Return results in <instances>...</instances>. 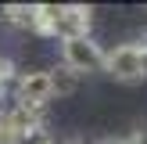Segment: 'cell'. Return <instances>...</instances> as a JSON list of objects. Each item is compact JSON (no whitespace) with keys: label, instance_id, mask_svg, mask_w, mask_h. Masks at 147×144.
Instances as JSON below:
<instances>
[{"label":"cell","instance_id":"cell-1","mask_svg":"<svg viewBox=\"0 0 147 144\" xmlns=\"http://www.w3.org/2000/svg\"><path fill=\"white\" fill-rule=\"evenodd\" d=\"M90 7L79 4H36L32 7V29L43 36L72 40V36H90Z\"/></svg>","mask_w":147,"mask_h":144},{"label":"cell","instance_id":"cell-2","mask_svg":"<svg viewBox=\"0 0 147 144\" xmlns=\"http://www.w3.org/2000/svg\"><path fill=\"white\" fill-rule=\"evenodd\" d=\"M104 72L111 79H119V83H140V79H147V40L119 43L115 50H108Z\"/></svg>","mask_w":147,"mask_h":144},{"label":"cell","instance_id":"cell-3","mask_svg":"<svg viewBox=\"0 0 147 144\" xmlns=\"http://www.w3.org/2000/svg\"><path fill=\"white\" fill-rule=\"evenodd\" d=\"M104 58H108V50L100 47L93 36H72V40H61V65L72 69L76 76L104 72Z\"/></svg>","mask_w":147,"mask_h":144},{"label":"cell","instance_id":"cell-4","mask_svg":"<svg viewBox=\"0 0 147 144\" xmlns=\"http://www.w3.org/2000/svg\"><path fill=\"white\" fill-rule=\"evenodd\" d=\"M54 97L50 90V72H22L14 83V105L22 108H47V101Z\"/></svg>","mask_w":147,"mask_h":144},{"label":"cell","instance_id":"cell-5","mask_svg":"<svg viewBox=\"0 0 147 144\" xmlns=\"http://www.w3.org/2000/svg\"><path fill=\"white\" fill-rule=\"evenodd\" d=\"M50 90H54V97H68V94H76L79 90V76L72 69H54L50 72Z\"/></svg>","mask_w":147,"mask_h":144},{"label":"cell","instance_id":"cell-6","mask_svg":"<svg viewBox=\"0 0 147 144\" xmlns=\"http://www.w3.org/2000/svg\"><path fill=\"white\" fill-rule=\"evenodd\" d=\"M4 18L14 22V25H29V29H32V7H25V4H11V7H4Z\"/></svg>","mask_w":147,"mask_h":144},{"label":"cell","instance_id":"cell-7","mask_svg":"<svg viewBox=\"0 0 147 144\" xmlns=\"http://www.w3.org/2000/svg\"><path fill=\"white\" fill-rule=\"evenodd\" d=\"M14 144H57L54 137L47 133V130H32V133H25V137H18Z\"/></svg>","mask_w":147,"mask_h":144},{"label":"cell","instance_id":"cell-8","mask_svg":"<svg viewBox=\"0 0 147 144\" xmlns=\"http://www.w3.org/2000/svg\"><path fill=\"white\" fill-rule=\"evenodd\" d=\"M126 144H147V126H136L133 133L126 137Z\"/></svg>","mask_w":147,"mask_h":144},{"label":"cell","instance_id":"cell-9","mask_svg":"<svg viewBox=\"0 0 147 144\" xmlns=\"http://www.w3.org/2000/svg\"><path fill=\"white\" fill-rule=\"evenodd\" d=\"M100 144H126L122 137H108V141H100Z\"/></svg>","mask_w":147,"mask_h":144},{"label":"cell","instance_id":"cell-10","mask_svg":"<svg viewBox=\"0 0 147 144\" xmlns=\"http://www.w3.org/2000/svg\"><path fill=\"white\" fill-rule=\"evenodd\" d=\"M68 144H79V141H68Z\"/></svg>","mask_w":147,"mask_h":144}]
</instances>
